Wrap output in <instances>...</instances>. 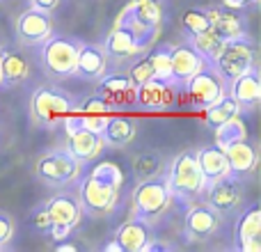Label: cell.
Here are the masks:
<instances>
[{
  "mask_svg": "<svg viewBox=\"0 0 261 252\" xmlns=\"http://www.w3.org/2000/svg\"><path fill=\"white\" fill-rule=\"evenodd\" d=\"M124 186V174L117 163L101 161L90 170V174L83 177L78 186V202L83 213L92 218H103L117 207L119 193Z\"/></svg>",
  "mask_w": 261,
  "mask_h": 252,
  "instance_id": "cell-1",
  "label": "cell"
},
{
  "mask_svg": "<svg viewBox=\"0 0 261 252\" xmlns=\"http://www.w3.org/2000/svg\"><path fill=\"white\" fill-rule=\"evenodd\" d=\"M167 186H170L172 199H179L184 204H193L206 190V181L202 177V170L197 165L195 152H181L179 156L172 161L170 172H167Z\"/></svg>",
  "mask_w": 261,
  "mask_h": 252,
  "instance_id": "cell-2",
  "label": "cell"
},
{
  "mask_svg": "<svg viewBox=\"0 0 261 252\" xmlns=\"http://www.w3.org/2000/svg\"><path fill=\"white\" fill-rule=\"evenodd\" d=\"M208 67L218 73V78L222 81V85H229L234 78H239L241 73H245L250 67H254V44L248 35L236 37V39H227L222 44V48L218 51V55L213 58V62H208Z\"/></svg>",
  "mask_w": 261,
  "mask_h": 252,
  "instance_id": "cell-3",
  "label": "cell"
},
{
  "mask_svg": "<svg viewBox=\"0 0 261 252\" xmlns=\"http://www.w3.org/2000/svg\"><path fill=\"white\" fill-rule=\"evenodd\" d=\"M172 204V193L167 186V177H151L138 184L133 193V218H140L144 222H156Z\"/></svg>",
  "mask_w": 261,
  "mask_h": 252,
  "instance_id": "cell-4",
  "label": "cell"
},
{
  "mask_svg": "<svg viewBox=\"0 0 261 252\" xmlns=\"http://www.w3.org/2000/svg\"><path fill=\"white\" fill-rule=\"evenodd\" d=\"M78 53H81V41L69 39V37L50 35L41 44V67H44V73L55 78V81H64V78L76 76Z\"/></svg>",
  "mask_w": 261,
  "mask_h": 252,
  "instance_id": "cell-5",
  "label": "cell"
},
{
  "mask_svg": "<svg viewBox=\"0 0 261 252\" xmlns=\"http://www.w3.org/2000/svg\"><path fill=\"white\" fill-rule=\"evenodd\" d=\"M76 108V101L62 90L55 87H39L30 99L32 119L41 126L62 124Z\"/></svg>",
  "mask_w": 261,
  "mask_h": 252,
  "instance_id": "cell-6",
  "label": "cell"
},
{
  "mask_svg": "<svg viewBox=\"0 0 261 252\" xmlns=\"http://www.w3.org/2000/svg\"><path fill=\"white\" fill-rule=\"evenodd\" d=\"M81 170H83V163H78L64 149H53V152L41 154L35 163V174L48 186L71 184L73 179L81 177Z\"/></svg>",
  "mask_w": 261,
  "mask_h": 252,
  "instance_id": "cell-7",
  "label": "cell"
},
{
  "mask_svg": "<svg viewBox=\"0 0 261 252\" xmlns=\"http://www.w3.org/2000/svg\"><path fill=\"white\" fill-rule=\"evenodd\" d=\"M186 96V106L190 110H206L208 106H213L222 94L227 92V87L222 85V81L218 78V73L213 71L208 64H204L193 78L181 85Z\"/></svg>",
  "mask_w": 261,
  "mask_h": 252,
  "instance_id": "cell-8",
  "label": "cell"
},
{
  "mask_svg": "<svg viewBox=\"0 0 261 252\" xmlns=\"http://www.w3.org/2000/svg\"><path fill=\"white\" fill-rule=\"evenodd\" d=\"M46 211L50 216V236L55 241H62L81 225L83 218V209L78 197L69 193H58L46 202Z\"/></svg>",
  "mask_w": 261,
  "mask_h": 252,
  "instance_id": "cell-9",
  "label": "cell"
},
{
  "mask_svg": "<svg viewBox=\"0 0 261 252\" xmlns=\"http://www.w3.org/2000/svg\"><path fill=\"white\" fill-rule=\"evenodd\" d=\"M62 124H64V129H67V152L71 154L78 163H92L103 154L106 142L99 131L81 126L71 115H69Z\"/></svg>",
  "mask_w": 261,
  "mask_h": 252,
  "instance_id": "cell-10",
  "label": "cell"
},
{
  "mask_svg": "<svg viewBox=\"0 0 261 252\" xmlns=\"http://www.w3.org/2000/svg\"><path fill=\"white\" fill-rule=\"evenodd\" d=\"M176 87L179 85L153 76L135 87L133 106H138L144 113H165L176 106Z\"/></svg>",
  "mask_w": 261,
  "mask_h": 252,
  "instance_id": "cell-11",
  "label": "cell"
},
{
  "mask_svg": "<svg viewBox=\"0 0 261 252\" xmlns=\"http://www.w3.org/2000/svg\"><path fill=\"white\" fill-rule=\"evenodd\" d=\"M53 35V18L44 9L30 7L16 18V39L23 46H41Z\"/></svg>",
  "mask_w": 261,
  "mask_h": 252,
  "instance_id": "cell-12",
  "label": "cell"
},
{
  "mask_svg": "<svg viewBox=\"0 0 261 252\" xmlns=\"http://www.w3.org/2000/svg\"><path fill=\"white\" fill-rule=\"evenodd\" d=\"M206 202L216 209L220 216L225 213H231L234 209H239V204L243 202V179H236L231 174H225L220 179L206 184Z\"/></svg>",
  "mask_w": 261,
  "mask_h": 252,
  "instance_id": "cell-13",
  "label": "cell"
},
{
  "mask_svg": "<svg viewBox=\"0 0 261 252\" xmlns=\"http://www.w3.org/2000/svg\"><path fill=\"white\" fill-rule=\"evenodd\" d=\"M220 230V213L208 202H193L186 211V236L190 241H206Z\"/></svg>",
  "mask_w": 261,
  "mask_h": 252,
  "instance_id": "cell-14",
  "label": "cell"
},
{
  "mask_svg": "<svg viewBox=\"0 0 261 252\" xmlns=\"http://www.w3.org/2000/svg\"><path fill=\"white\" fill-rule=\"evenodd\" d=\"M236 250L243 252H259L261 250V209L259 204H250L239 218L234 230Z\"/></svg>",
  "mask_w": 261,
  "mask_h": 252,
  "instance_id": "cell-15",
  "label": "cell"
},
{
  "mask_svg": "<svg viewBox=\"0 0 261 252\" xmlns=\"http://www.w3.org/2000/svg\"><path fill=\"white\" fill-rule=\"evenodd\" d=\"M225 156L229 163V174L236 179H245L254 172L259 163V149L252 142H248V138L243 140H234V142L225 144Z\"/></svg>",
  "mask_w": 261,
  "mask_h": 252,
  "instance_id": "cell-16",
  "label": "cell"
},
{
  "mask_svg": "<svg viewBox=\"0 0 261 252\" xmlns=\"http://www.w3.org/2000/svg\"><path fill=\"white\" fill-rule=\"evenodd\" d=\"M206 64V60L197 53L190 44H181V46H172L170 53V76L174 85H184L188 78H193L199 69Z\"/></svg>",
  "mask_w": 261,
  "mask_h": 252,
  "instance_id": "cell-17",
  "label": "cell"
},
{
  "mask_svg": "<svg viewBox=\"0 0 261 252\" xmlns=\"http://www.w3.org/2000/svg\"><path fill=\"white\" fill-rule=\"evenodd\" d=\"M99 94L110 104L113 110L119 108H133L135 87L126 73H115V76H101L99 78Z\"/></svg>",
  "mask_w": 261,
  "mask_h": 252,
  "instance_id": "cell-18",
  "label": "cell"
},
{
  "mask_svg": "<svg viewBox=\"0 0 261 252\" xmlns=\"http://www.w3.org/2000/svg\"><path fill=\"white\" fill-rule=\"evenodd\" d=\"M229 94L241 106V110H254L261 101V81H259V69L257 64L250 67L245 73L229 83Z\"/></svg>",
  "mask_w": 261,
  "mask_h": 252,
  "instance_id": "cell-19",
  "label": "cell"
},
{
  "mask_svg": "<svg viewBox=\"0 0 261 252\" xmlns=\"http://www.w3.org/2000/svg\"><path fill=\"white\" fill-rule=\"evenodd\" d=\"M208 16V28L216 32L220 39H236V37L245 35V23L243 18L236 14V9H229L225 5H213V7H204Z\"/></svg>",
  "mask_w": 261,
  "mask_h": 252,
  "instance_id": "cell-20",
  "label": "cell"
},
{
  "mask_svg": "<svg viewBox=\"0 0 261 252\" xmlns=\"http://www.w3.org/2000/svg\"><path fill=\"white\" fill-rule=\"evenodd\" d=\"M110 113H113V108H110V104L103 99V96L96 92V94L87 96L83 104H76V108H73L71 117L76 119L81 126H85V129H92V131H99L103 129L106 119L110 117Z\"/></svg>",
  "mask_w": 261,
  "mask_h": 252,
  "instance_id": "cell-21",
  "label": "cell"
},
{
  "mask_svg": "<svg viewBox=\"0 0 261 252\" xmlns=\"http://www.w3.org/2000/svg\"><path fill=\"white\" fill-rule=\"evenodd\" d=\"M195 158H197V165L202 170V177L206 184L229 174V163H227L225 149L220 144L213 142V144H206V147H199L195 152Z\"/></svg>",
  "mask_w": 261,
  "mask_h": 252,
  "instance_id": "cell-22",
  "label": "cell"
},
{
  "mask_svg": "<svg viewBox=\"0 0 261 252\" xmlns=\"http://www.w3.org/2000/svg\"><path fill=\"white\" fill-rule=\"evenodd\" d=\"M30 76V64L21 53L12 48H0V85L16 87L28 81Z\"/></svg>",
  "mask_w": 261,
  "mask_h": 252,
  "instance_id": "cell-23",
  "label": "cell"
},
{
  "mask_svg": "<svg viewBox=\"0 0 261 252\" xmlns=\"http://www.w3.org/2000/svg\"><path fill=\"white\" fill-rule=\"evenodd\" d=\"M115 241L119 243L122 252H142L144 245L151 241V227L140 218H130L115 232Z\"/></svg>",
  "mask_w": 261,
  "mask_h": 252,
  "instance_id": "cell-24",
  "label": "cell"
},
{
  "mask_svg": "<svg viewBox=\"0 0 261 252\" xmlns=\"http://www.w3.org/2000/svg\"><path fill=\"white\" fill-rule=\"evenodd\" d=\"M106 71H108V58H106V53H103V46L81 44L78 67H76L78 76L85 78V81H99Z\"/></svg>",
  "mask_w": 261,
  "mask_h": 252,
  "instance_id": "cell-25",
  "label": "cell"
},
{
  "mask_svg": "<svg viewBox=\"0 0 261 252\" xmlns=\"http://www.w3.org/2000/svg\"><path fill=\"white\" fill-rule=\"evenodd\" d=\"M103 53H106V58L115 60V62H126V60L135 58V55H142L140 48H138V44H135L133 35H130L128 30H124V28H119V26H115L113 32L106 37Z\"/></svg>",
  "mask_w": 261,
  "mask_h": 252,
  "instance_id": "cell-26",
  "label": "cell"
},
{
  "mask_svg": "<svg viewBox=\"0 0 261 252\" xmlns=\"http://www.w3.org/2000/svg\"><path fill=\"white\" fill-rule=\"evenodd\" d=\"M135 133H138V126H135L133 119L117 117V115H110L106 119L103 129H101V138H103L106 147H113V149H124L126 144H130Z\"/></svg>",
  "mask_w": 261,
  "mask_h": 252,
  "instance_id": "cell-27",
  "label": "cell"
},
{
  "mask_svg": "<svg viewBox=\"0 0 261 252\" xmlns=\"http://www.w3.org/2000/svg\"><path fill=\"white\" fill-rule=\"evenodd\" d=\"M115 26L124 28V30H128L130 35H133V39H135V44H138L140 53H147V51H151V46L156 44L158 35H161V28H151V26H147V23H142L140 18H135L126 7H124L122 14L117 16Z\"/></svg>",
  "mask_w": 261,
  "mask_h": 252,
  "instance_id": "cell-28",
  "label": "cell"
},
{
  "mask_svg": "<svg viewBox=\"0 0 261 252\" xmlns=\"http://www.w3.org/2000/svg\"><path fill=\"white\" fill-rule=\"evenodd\" d=\"M204 115H206V124L211 126V129H216V126L229 122L231 117H239V115H241V106L236 104L234 96H231L229 92H225V94H222L216 104L208 106V108L204 110Z\"/></svg>",
  "mask_w": 261,
  "mask_h": 252,
  "instance_id": "cell-29",
  "label": "cell"
},
{
  "mask_svg": "<svg viewBox=\"0 0 261 252\" xmlns=\"http://www.w3.org/2000/svg\"><path fill=\"white\" fill-rule=\"evenodd\" d=\"M126 9L133 14L135 18H140L142 23L151 28H161L163 23V9L158 5V0H130Z\"/></svg>",
  "mask_w": 261,
  "mask_h": 252,
  "instance_id": "cell-30",
  "label": "cell"
},
{
  "mask_svg": "<svg viewBox=\"0 0 261 252\" xmlns=\"http://www.w3.org/2000/svg\"><path fill=\"white\" fill-rule=\"evenodd\" d=\"M163 170V156L158 152H142L133 158V174L138 181L158 177Z\"/></svg>",
  "mask_w": 261,
  "mask_h": 252,
  "instance_id": "cell-31",
  "label": "cell"
},
{
  "mask_svg": "<svg viewBox=\"0 0 261 252\" xmlns=\"http://www.w3.org/2000/svg\"><path fill=\"white\" fill-rule=\"evenodd\" d=\"M188 44L193 46V48L197 51V53L202 55V58L206 60V64H208V62H213V58L218 55V51L222 48L225 39H220V37H218L216 32L208 28V30L199 32V35H193V37L188 39Z\"/></svg>",
  "mask_w": 261,
  "mask_h": 252,
  "instance_id": "cell-32",
  "label": "cell"
},
{
  "mask_svg": "<svg viewBox=\"0 0 261 252\" xmlns=\"http://www.w3.org/2000/svg\"><path fill=\"white\" fill-rule=\"evenodd\" d=\"M248 138V129H245V122L239 117H231L229 122L216 126V144H220V147H225V144L234 142V140H243Z\"/></svg>",
  "mask_w": 261,
  "mask_h": 252,
  "instance_id": "cell-33",
  "label": "cell"
},
{
  "mask_svg": "<svg viewBox=\"0 0 261 252\" xmlns=\"http://www.w3.org/2000/svg\"><path fill=\"white\" fill-rule=\"evenodd\" d=\"M170 53H172V46L170 44H163V46H158L151 55H147V58H149V62H151L153 76L172 83V76H170Z\"/></svg>",
  "mask_w": 261,
  "mask_h": 252,
  "instance_id": "cell-34",
  "label": "cell"
},
{
  "mask_svg": "<svg viewBox=\"0 0 261 252\" xmlns=\"http://www.w3.org/2000/svg\"><path fill=\"white\" fill-rule=\"evenodd\" d=\"M181 26L186 28L190 37L193 35H199V32L208 30V16H206V9H199V7H193V9H186L181 14Z\"/></svg>",
  "mask_w": 261,
  "mask_h": 252,
  "instance_id": "cell-35",
  "label": "cell"
},
{
  "mask_svg": "<svg viewBox=\"0 0 261 252\" xmlns=\"http://www.w3.org/2000/svg\"><path fill=\"white\" fill-rule=\"evenodd\" d=\"M126 76L130 78V83H133V87L142 85V83H147L149 78H153V69H151V62H149V58L144 55V58H140L138 62L133 64V67L128 69Z\"/></svg>",
  "mask_w": 261,
  "mask_h": 252,
  "instance_id": "cell-36",
  "label": "cell"
},
{
  "mask_svg": "<svg viewBox=\"0 0 261 252\" xmlns=\"http://www.w3.org/2000/svg\"><path fill=\"white\" fill-rule=\"evenodd\" d=\"M14 234H16V222H14V218L7 211L0 209V250L12 243Z\"/></svg>",
  "mask_w": 261,
  "mask_h": 252,
  "instance_id": "cell-37",
  "label": "cell"
},
{
  "mask_svg": "<svg viewBox=\"0 0 261 252\" xmlns=\"http://www.w3.org/2000/svg\"><path fill=\"white\" fill-rule=\"evenodd\" d=\"M32 225H35L39 232L50 230V216H48V211H46V207H41V209L35 211V216H32Z\"/></svg>",
  "mask_w": 261,
  "mask_h": 252,
  "instance_id": "cell-38",
  "label": "cell"
},
{
  "mask_svg": "<svg viewBox=\"0 0 261 252\" xmlns=\"http://www.w3.org/2000/svg\"><path fill=\"white\" fill-rule=\"evenodd\" d=\"M60 3L62 0H30V5L32 7H37V9H44V12H55V9L60 7Z\"/></svg>",
  "mask_w": 261,
  "mask_h": 252,
  "instance_id": "cell-39",
  "label": "cell"
},
{
  "mask_svg": "<svg viewBox=\"0 0 261 252\" xmlns=\"http://www.w3.org/2000/svg\"><path fill=\"white\" fill-rule=\"evenodd\" d=\"M259 0H222V5L229 9H236V12H241V9H248L252 7V5H257Z\"/></svg>",
  "mask_w": 261,
  "mask_h": 252,
  "instance_id": "cell-40",
  "label": "cell"
},
{
  "mask_svg": "<svg viewBox=\"0 0 261 252\" xmlns=\"http://www.w3.org/2000/svg\"><path fill=\"white\" fill-rule=\"evenodd\" d=\"M55 250L58 252H73L76 245H67V243H62V241H58V243H55Z\"/></svg>",
  "mask_w": 261,
  "mask_h": 252,
  "instance_id": "cell-41",
  "label": "cell"
},
{
  "mask_svg": "<svg viewBox=\"0 0 261 252\" xmlns=\"http://www.w3.org/2000/svg\"><path fill=\"white\" fill-rule=\"evenodd\" d=\"M106 250H115V252H122V248H119V243H117V241H113V243H110V245H108V248H106Z\"/></svg>",
  "mask_w": 261,
  "mask_h": 252,
  "instance_id": "cell-42",
  "label": "cell"
}]
</instances>
